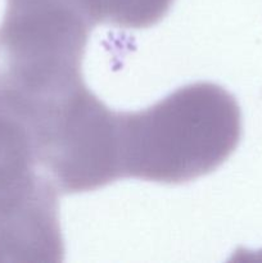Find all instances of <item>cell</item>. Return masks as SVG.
Wrapping results in <instances>:
<instances>
[{"mask_svg":"<svg viewBox=\"0 0 262 263\" xmlns=\"http://www.w3.org/2000/svg\"><path fill=\"white\" fill-rule=\"evenodd\" d=\"M30 123L41 167L59 193L91 192L122 179L118 112L86 85Z\"/></svg>","mask_w":262,"mask_h":263,"instance_id":"obj_4","label":"cell"},{"mask_svg":"<svg viewBox=\"0 0 262 263\" xmlns=\"http://www.w3.org/2000/svg\"><path fill=\"white\" fill-rule=\"evenodd\" d=\"M92 26L146 28L158 23L174 0H71Z\"/></svg>","mask_w":262,"mask_h":263,"instance_id":"obj_5","label":"cell"},{"mask_svg":"<svg viewBox=\"0 0 262 263\" xmlns=\"http://www.w3.org/2000/svg\"><path fill=\"white\" fill-rule=\"evenodd\" d=\"M58 193L41 167L28 118L0 97V256L43 259L64 248Z\"/></svg>","mask_w":262,"mask_h":263,"instance_id":"obj_3","label":"cell"},{"mask_svg":"<svg viewBox=\"0 0 262 263\" xmlns=\"http://www.w3.org/2000/svg\"><path fill=\"white\" fill-rule=\"evenodd\" d=\"M94 26L71 0H7L0 25V97L36 118L85 86Z\"/></svg>","mask_w":262,"mask_h":263,"instance_id":"obj_2","label":"cell"},{"mask_svg":"<svg viewBox=\"0 0 262 263\" xmlns=\"http://www.w3.org/2000/svg\"><path fill=\"white\" fill-rule=\"evenodd\" d=\"M122 177L185 184L211 174L241 138L235 98L212 82L179 87L139 112H118Z\"/></svg>","mask_w":262,"mask_h":263,"instance_id":"obj_1","label":"cell"}]
</instances>
